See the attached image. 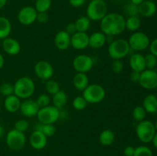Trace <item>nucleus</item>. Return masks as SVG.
I'll return each mask as SVG.
<instances>
[{
    "instance_id": "37998d69",
    "label": "nucleus",
    "mask_w": 157,
    "mask_h": 156,
    "mask_svg": "<svg viewBox=\"0 0 157 156\" xmlns=\"http://www.w3.org/2000/svg\"><path fill=\"white\" fill-rule=\"evenodd\" d=\"M64 31H65L67 33H68L71 36L78 32V31H77V28H76V25H75V22L69 23V24L66 26V28Z\"/></svg>"
},
{
    "instance_id": "09e8293b",
    "label": "nucleus",
    "mask_w": 157,
    "mask_h": 156,
    "mask_svg": "<svg viewBox=\"0 0 157 156\" xmlns=\"http://www.w3.org/2000/svg\"><path fill=\"white\" fill-rule=\"evenodd\" d=\"M4 64H5L4 57H3V55L0 53V69L2 68V67L4 66Z\"/></svg>"
},
{
    "instance_id": "dca6fc26",
    "label": "nucleus",
    "mask_w": 157,
    "mask_h": 156,
    "mask_svg": "<svg viewBox=\"0 0 157 156\" xmlns=\"http://www.w3.org/2000/svg\"><path fill=\"white\" fill-rule=\"evenodd\" d=\"M2 47L3 50L7 54L11 55V56L18 55L21 51V44L18 42V40L10 38V37H8L2 40Z\"/></svg>"
},
{
    "instance_id": "49530a36",
    "label": "nucleus",
    "mask_w": 157,
    "mask_h": 156,
    "mask_svg": "<svg viewBox=\"0 0 157 156\" xmlns=\"http://www.w3.org/2000/svg\"><path fill=\"white\" fill-rule=\"evenodd\" d=\"M140 77V72L132 70L131 73H130V80L133 82L139 83Z\"/></svg>"
},
{
    "instance_id": "ea45409f",
    "label": "nucleus",
    "mask_w": 157,
    "mask_h": 156,
    "mask_svg": "<svg viewBox=\"0 0 157 156\" xmlns=\"http://www.w3.org/2000/svg\"><path fill=\"white\" fill-rule=\"evenodd\" d=\"M29 128V122L26 119H19L16 121L14 125V128L18 131L25 132L27 131Z\"/></svg>"
},
{
    "instance_id": "2eb2a0df",
    "label": "nucleus",
    "mask_w": 157,
    "mask_h": 156,
    "mask_svg": "<svg viewBox=\"0 0 157 156\" xmlns=\"http://www.w3.org/2000/svg\"><path fill=\"white\" fill-rule=\"evenodd\" d=\"M39 109L36 101L29 98V99H23L22 102H21L19 111L25 117L32 118L37 116Z\"/></svg>"
},
{
    "instance_id": "c9c22d12",
    "label": "nucleus",
    "mask_w": 157,
    "mask_h": 156,
    "mask_svg": "<svg viewBox=\"0 0 157 156\" xmlns=\"http://www.w3.org/2000/svg\"><path fill=\"white\" fill-rule=\"evenodd\" d=\"M125 13L130 16H138L139 15V11H138V6L133 4L132 2H128L125 5L124 8Z\"/></svg>"
},
{
    "instance_id": "9b49d317",
    "label": "nucleus",
    "mask_w": 157,
    "mask_h": 156,
    "mask_svg": "<svg viewBox=\"0 0 157 156\" xmlns=\"http://www.w3.org/2000/svg\"><path fill=\"white\" fill-rule=\"evenodd\" d=\"M139 84L146 90H153L157 87V72L146 69L140 73Z\"/></svg>"
},
{
    "instance_id": "393cba45",
    "label": "nucleus",
    "mask_w": 157,
    "mask_h": 156,
    "mask_svg": "<svg viewBox=\"0 0 157 156\" xmlns=\"http://www.w3.org/2000/svg\"><path fill=\"white\" fill-rule=\"evenodd\" d=\"M52 103L55 107L61 110L67 102V95L63 90H59L57 93L52 96Z\"/></svg>"
},
{
    "instance_id": "423d86ee",
    "label": "nucleus",
    "mask_w": 157,
    "mask_h": 156,
    "mask_svg": "<svg viewBox=\"0 0 157 156\" xmlns=\"http://www.w3.org/2000/svg\"><path fill=\"white\" fill-rule=\"evenodd\" d=\"M154 124L149 120H143L139 122L136 125V133L138 139L144 143L152 142L156 133Z\"/></svg>"
},
{
    "instance_id": "f8f14e48",
    "label": "nucleus",
    "mask_w": 157,
    "mask_h": 156,
    "mask_svg": "<svg viewBox=\"0 0 157 156\" xmlns=\"http://www.w3.org/2000/svg\"><path fill=\"white\" fill-rule=\"evenodd\" d=\"M38 12L35 7L32 6H25L21 8L18 12L17 18L18 22L25 26H29L36 21V17Z\"/></svg>"
},
{
    "instance_id": "1a4fd4ad",
    "label": "nucleus",
    "mask_w": 157,
    "mask_h": 156,
    "mask_svg": "<svg viewBox=\"0 0 157 156\" xmlns=\"http://www.w3.org/2000/svg\"><path fill=\"white\" fill-rule=\"evenodd\" d=\"M128 43L130 49L141 51L149 47L150 41L147 34L141 32H135L129 38Z\"/></svg>"
},
{
    "instance_id": "473e14b6",
    "label": "nucleus",
    "mask_w": 157,
    "mask_h": 156,
    "mask_svg": "<svg viewBox=\"0 0 157 156\" xmlns=\"http://www.w3.org/2000/svg\"><path fill=\"white\" fill-rule=\"evenodd\" d=\"M132 116L135 120L137 121V122H141V121L145 119L146 116H147V112L144 107L137 106L133 109V112H132Z\"/></svg>"
},
{
    "instance_id": "5fc2aeb1",
    "label": "nucleus",
    "mask_w": 157,
    "mask_h": 156,
    "mask_svg": "<svg viewBox=\"0 0 157 156\" xmlns=\"http://www.w3.org/2000/svg\"><path fill=\"white\" fill-rule=\"evenodd\" d=\"M154 124V127H155V129H156V131L157 132V121L156 122H155V123H153Z\"/></svg>"
},
{
    "instance_id": "f257e3e1",
    "label": "nucleus",
    "mask_w": 157,
    "mask_h": 156,
    "mask_svg": "<svg viewBox=\"0 0 157 156\" xmlns=\"http://www.w3.org/2000/svg\"><path fill=\"white\" fill-rule=\"evenodd\" d=\"M101 32L107 36L113 37L121 35L126 29V18L117 12L107 13L101 21Z\"/></svg>"
},
{
    "instance_id": "7c9ffc66",
    "label": "nucleus",
    "mask_w": 157,
    "mask_h": 156,
    "mask_svg": "<svg viewBox=\"0 0 157 156\" xmlns=\"http://www.w3.org/2000/svg\"><path fill=\"white\" fill-rule=\"evenodd\" d=\"M45 90L47 91L48 94L53 96L55 93H58L59 90H61V89H60L59 84L57 81L50 79L46 81Z\"/></svg>"
},
{
    "instance_id": "4d7b16f0",
    "label": "nucleus",
    "mask_w": 157,
    "mask_h": 156,
    "mask_svg": "<svg viewBox=\"0 0 157 156\" xmlns=\"http://www.w3.org/2000/svg\"><path fill=\"white\" fill-rule=\"evenodd\" d=\"M0 112H1V106H0Z\"/></svg>"
},
{
    "instance_id": "e433bc0d",
    "label": "nucleus",
    "mask_w": 157,
    "mask_h": 156,
    "mask_svg": "<svg viewBox=\"0 0 157 156\" xmlns=\"http://www.w3.org/2000/svg\"><path fill=\"white\" fill-rule=\"evenodd\" d=\"M35 101H36L39 108H43V107L48 106L50 105L52 99H51L50 96L48 93H42V94H40L38 96Z\"/></svg>"
},
{
    "instance_id": "58836bf2",
    "label": "nucleus",
    "mask_w": 157,
    "mask_h": 156,
    "mask_svg": "<svg viewBox=\"0 0 157 156\" xmlns=\"http://www.w3.org/2000/svg\"><path fill=\"white\" fill-rule=\"evenodd\" d=\"M133 156H153L151 149L147 146H139L135 148V152Z\"/></svg>"
},
{
    "instance_id": "a878e982",
    "label": "nucleus",
    "mask_w": 157,
    "mask_h": 156,
    "mask_svg": "<svg viewBox=\"0 0 157 156\" xmlns=\"http://www.w3.org/2000/svg\"><path fill=\"white\" fill-rule=\"evenodd\" d=\"M12 32V24L9 19L4 16H0V40L8 38Z\"/></svg>"
},
{
    "instance_id": "864d4df0",
    "label": "nucleus",
    "mask_w": 157,
    "mask_h": 156,
    "mask_svg": "<svg viewBox=\"0 0 157 156\" xmlns=\"http://www.w3.org/2000/svg\"><path fill=\"white\" fill-rule=\"evenodd\" d=\"M6 2H7V0H0V9L5 7V6L6 5Z\"/></svg>"
},
{
    "instance_id": "72a5a7b5",
    "label": "nucleus",
    "mask_w": 157,
    "mask_h": 156,
    "mask_svg": "<svg viewBox=\"0 0 157 156\" xmlns=\"http://www.w3.org/2000/svg\"><path fill=\"white\" fill-rule=\"evenodd\" d=\"M87 101L85 100V99L82 96H76L73 99V102H72L73 107L76 110H78V111H81V110H84L85 107L87 106Z\"/></svg>"
},
{
    "instance_id": "cd10ccee",
    "label": "nucleus",
    "mask_w": 157,
    "mask_h": 156,
    "mask_svg": "<svg viewBox=\"0 0 157 156\" xmlns=\"http://www.w3.org/2000/svg\"><path fill=\"white\" fill-rule=\"evenodd\" d=\"M141 26V21L138 16H130L126 18V29L130 32H137Z\"/></svg>"
},
{
    "instance_id": "4468645a",
    "label": "nucleus",
    "mask_w": 157,
    "mask_h": 156,
    "mask_svg": "<svg viewBox=\"0 0 157 156\" xmlns=\"http://www.w3.org/2000/svg\"><path fill=\"white\" fill-rule=\"evenodd\" d=\"M71 46L75 50H81L89 46V35L87 32H77L71 36Z\"/></svg>"
},
{
    "instance_id": "6e6d98bb",
    "label": "nucleus",
    "mask_w": 157,
    "mask_h": 156,
    "mask_svg": "<svg viewBox=\"0 0 157 156\" xmlns=\"http://www.w3.org/2000/svg\"><path fill=\"white\" fill-rule=\"evenodd\" d=\"M148 1H152V2H155V1H156V0H148Z\"/></svg>"
},
{
    "instance_id": "7ed1b4c3",
    "label": "nucleus",
    "mask_w": 157,
    "mask_h": 156,
    "mask_svg": "<svg viewBox=\"0 0 157 156\" xmlns=\"http://www.w3.org/2000/svg\"><path fill=\"white\" fill-rule=\"evenodd\" d=\"M107 5L104 0H91L86 9V16L90 21H101L107 14Z\"/></svg>"
},
{
    "instance_id": "ddd939ff",
    "label": "nucleus",
    "mask_w": 157,
    "mask_h": 156,
    "mask_svg": "<svg viewBox=\"0 0 157 156\" xmlns=\"http://www.w3.org/2000/svg\"><path fill=\"white\" fill-rule=\"evenodd\" d=\"M35 75L43 80L52 79L54 75V68L52 64L46 61H39L34 67Z\"/></svg>"
},
{
    "instance_id": "13d9d810",
    "label": "nucleus",
    "mask_w": 157,
    "mask_h": 156,
    "mask_svg": "<svg viewBox=\"0 0 157 156\" xmlns=\"http://www.w3.org/2000/svg\"><path fill=\"white\" fill-rule=\"evenodd\" d=\"M0 45H1V41H0Z\"/></svg>"
},
{
    "instance_id": "0eeeda50",
    "label": "nucleus",
    "mask_w": 157,
    "mask_h": 156,
    "mask_svg": "<svg viewBox=\"0 0 157 156\" xmlns=\"http://www.w3.org/2000/svg\"><path fill=\"white\" fill-rule=\"evenodd\" d=\"M6 145L13 151L22 149L26 143V137L24 132L12 128L9 130L6 136Z\"/></svg>"
},
{
    "instance_id": "6ab92c4d",
    "label": "nucleus",
    "mask_w": 157,
    "mask_h": 156,
    "mask_svg": "<svg viewBox=\"0 0 157 156\" xmlns=\"http://www.w3.org/2000/svg\"><path fill=\"white\" fill-rule=\"evenodd\" d=\"M107 42V35L102 32H96L89 35V46L94 49H100Z\"/></svg>"
},
{
    "instance_id": "9d476101",
    "label": "nucleus",
    "mask_w": 157,
    "mask_h": 156,
    "mask_svg": "<svg viewBox=\"0 0 157 156\" xmlns=\"http://www.w3.org/2000/svg\"><path fill=\"white\" fill-rule=\"evenodd\" d=\"M93 58L87 54H79L75 57L72 62L74 69L79 73H87L94 67Z\"/></svg>"
},
{
    "instance_id": "bb28decb",
    "label": "nucleus",
    "mask_w": 157,
    "mask_h": 156,
    "mask_svg": "<svg viewBox=\"0 0 157 156\" xmlns=\"http://www.w3.org/2000/svg\"><path fill=\"white\" fill-rule=\"evenodd\" d=\"M115 140V134L112 130H103L99 136V141L101 144L105 146L112 145Z\"/></svg>"
},
{
    "instance_id": "a19ab883",
    "label": "nucleus",
    "mask_w": 157,
    "mask_h": 156,
    "mask_svg": "<svg viewBox=\"0 0 157 156\" xmlns=\"http://www.w3.org/2000/svg\"><path fill=\"white\" fill-rule=\"evenodd\" d=\"M111 69L115 73H120L124 69V63L121 60H113L111 64Z\"/></svg>"
},
{
    "instance_id": "79ce46f5",
    "label": "nucleus",
    "mask_w": 157,
    "mask_h": 156,
    "mask_svg": "<svg viewBox=\"0 0 157 156\" xmlns=\"http://www.w3.org/2000/svg\"><path fill=\"white\" fill-rule=\"evenodd\" d=\"M49 19V16L48 12H38L37 13L36 21L41 24H44L47 22Z\"/></svg>"
},
{
    "instance_id": "c03bdc74",
    "label": "nucleus",
    "mask_w": 157,
    "mask_h": 156,
    "mask_svg": "<svg viewBox=\"0 0 157 156\" xmlns=\"http://www.w3.org/2000/svg\"><path fill=\"white\" fill-rule=\"evenodd\" d=\"M149 47H150V53L153 54V55H155L157 58V38L150 42Z\"/></svg>"
},
{
    "instance_id": "b1692460",
    "label": "nucleus",
    "mask_w": 157,
    "mask_h": 156,
    "mask_svg": "<svg viewBox=\"0 0 157 156\" xmlns=\"http://www.w3.org/2000/svg\"><path fill=\"white\" fill-rule=\"evenodd\" d=\"M143 107L146 112L149 113H155L157 112V97L153 94H149L144 98Z\"/></svg>"
},
{
    "instance_id": "4be33fe9",
    "label": "nucleus",
    "mask_w": 157,
    "mask_h": 156,
    "mask_svg": "<svg viewBox=\"0 0 157 156\" xmlns=\"http://www.w3.org/2000/svg\"><path fill=\"white\" fill-rule=\"evenodd\" d=\"M156 5L154 2L145 0L140 5L138 6V11L139 14L144 17H151L156 13Z\"/></svg>"
},
{
    "instance_id": "8fccbe9b",
    "label": "nucleus",
    "mask_w": 157,
    "mask_h": 156,
    "mask_svg": "<svg viewBox=\"0 0 157 156\" xmlns=\"http://www.w3.org/2000/svg\"><path fill=\"white\" fill-rule=\"evenodd\" d=\"M144 1H145V0H130V2L133 3V4L136 5V6H139Z\"/></svg>"
},
{
    "instance_id": "c85d7f7f",
    "label": "nucleus",
    "mask_w": 157,
    "mask_h": 156,
    "mask_svg": "<svg viewBox=\"0 0 157 156\" xmlns=\"http://www.w3.org/2000/svg\"><path fill=\"white\" fill-rule=\"evenodd\" d=\"M90 20L87 16H81L75 22L77 31L79 32H87L90 27Z\"/></svg>"
},
{
    "instance_id": "2f4dec72",
    "label": "nucleus",
    "mask_w": 157,
    "mask_h": 156,
    "mask_svg": "<svg viewBox=\"0 0 157 156\" xmlns=\"http://www.w3.org/2000/svg\"><path fill=\"white\" fill-rule=\"evenodd\" d=\"M52 6V0H36L35 9L38 12H48Z\"/></svg>"
},
{
    "instance_id": "4c0bfd02",
    "label": "nucleus",
    "mask_w": 157,
    "mask_h": 156,
    "mask_svg": "<svg viewBox=\"0 0 157 156\" xmlns=\"http://www.w3.org/2000/svg\"><path fill=\"white\" fill-rule=\"evenodd\" d=\"M0 93L4 96L14 94V84L11 83H4L0 86Z\"/></svg>"
},
{
    "instance_id": "c756f323",
    "label": "nucleus",
    "mask_w": 157,
    "mask_h": 156,
    "mask_svg": "<svg viewBox=\"0 0 157 156\" xmlns=\"http://www.w3.org/2000/svg\"><path fill=\"white\" fill-rule=\"evenodd\" d=\"M35 130L40 131L42 132L44 136L47 137H51L55 135V132H56V128L54 124H43V123H38L35 127Z\"/></svg>"
},
{
    "instance_id": "f3484780",
    "label": "nucleus",
    "mask_w": 157,
    "mask_h": 156,
    "mask_svg": "<svg viewBox=\"0 0 157 156\" xmlns=\"http://www.w3.org/2000/svg\"><path fill=\"white\" fill-rule=\"evenodd\" d=\"M29 143L33 148L41 150L44 148L48 143V137L40 131L35 130L31 134L29 138Z\"/></svg>"
},
{
    "instance_id": "de8ad7c7",
    "label": "nucleus",
    "mask_w": 157,
    "mask_h": 156,
    "mask_svg": "<svg viewBox=\"0 0 157 156\" xmlns=\"http://www.w3.org/2000/svg\"><path fill=\"white\" fill-rule=\"evenodd\" d=\"M135 152V148H133V146H127L124 148V153L125 154V156H133Z\"/></svg>"
},
{
    "instance_id": "39448f33",
    "label": "nucleus",
    "mask_w": 157,
    "mask_h": 156,
    "mask_svg": "<svg viewBox=\"0 0 157 156\" xmlns=\"http://www.w3.org/2000/svg\"><path fill=\"white\" fill-rule=\"evenodd\" d=\"M82 92V96L87 103H99L104 100L106 96L105 89L98 84H89Z\"/></svg>"
},
{
    "instance_id": "5701e85b",
    "label": "nucleus",
    "mask_w": 157,
    "mask_h": 156,
    "mask_svg": "<svg viewBox=\"0 0 157 156\" xmlns=\"http://www.w3.org/2000/svg\"><path fill=\"white\" fill-rule=\"evenodd\" d=\"M73 85L76 90L83 91L89 85V78L85 73L77 72L73 77Z\"/></svg>"
},
{
    "instance_id": "a18cd8bd",
    "label": "nucleus",
    "mask_w": 157,
    "mask_h": 156,
    "mask_svg": "<svg viewBox=\"0 0 157 156\" xmlns=\"http://www.w3.org/2000/svg\"><path fill=\"white\" fill-rule=\"evenodd\" d=\"M69 4L75 8L81 7L85 3L86 0H68Z\"/></svg>"
},
{
    "instance_id": "f704fd0d",
    "label": "nucleus",
    "mask_w": 157,
    "mask_h": 156,
    "mask_svg": "<svg viewBox=\"0 0 157 156\" xmlns=\"http://www.w3.org/2000/svg\"><path fill=\"white\" fill-rule=\"evenodd\" d=\"M145 58V64L146 69L148 70H153L157 65V58L153 54H148L146 56H144Z\"/></svg>"
},
{
    "instance_id": "603ef678",
    "label": "nucleus",
    "mask_w": 157,
    "mask_h": 156,
    "mask_svg": "<svg viewBox=\"0 0 157 156\" xmlns=\"http://www.w3.org/2000/svg\"><path fill=\"white\" fill-rule=\"evenodd\" d=\"M5 134V129L2 125H0V139L3 137Z\"/></svg>"
},
{
    "instance_id": "a211bd4d",
    "label": "nucleus",
    "mask_w": 157,
    "mask_h": 156,
    "mask_svg": "<svg viewBox=\"0 0 157 156\" xmlns=\"http://www.w3.org/2000/svg\"><path fill=\"white\" fill-rule=\"evenodd\" d=\"M54 42L58 50H67L71 46V35L64 30L60 31L55 35Z\"/></svg>"
},
{
    "instance_id": "6e6552de",
    "label": "nucleus",
    "mask_w": 157,
    "mask_h": 156,
    "mask_svg": "<svg viewBox=\"0 0 157 156\" xmlns=\"http://www.w3.org/2000/svg\"><path fill=\"white\" fill-rule=\"evenodd\" d=\"M60 112L61 110L56 107L49 105L48 106L40 108L36 117L40 123L55 124L60 119Z\"/></svg>"
},
{
    "instance_id": "aec40b11",
    "label": "nucleus",
    "mask_w": 157,
    "mask_h": 156,
    "mask_svg": "<svg viewBox=\"0 0 157 156\" xmlns=\"http://www.w3.org/2000/svg\"><path fill=\"white\" fill-rule=\"evenodd\" d=\"M130 67L132 70L138 72H142L146 70V64H145V58L144 55L140 54L135 53L130 56V61H129Z\"/></svg>"
},
{
    "instance_id": "412c9836",
    "label": "nucleus",
    "mask_w": 157,
    "mask_h": 156,
    "mask_svg": "<svg viewBox=\"0 0 157 156\" xmlns=\"http://www.w3.org/2000/svg\"><path fill=\"white\" fill-rule=\"evenodd\" d=\"M21 102V99H19L15 94H12L6 97L4 100V107L6 111H8L9 113H16V112L19 111Z\"/></svg>"
},
{
    "instance_id": "f03ea898",
    "label": "nucleus",
    "mask_w": 157,
    "mask_h": 156,
    "mask_svg": "<svg viewBox=\"0 0 157 156\" xmlns=\"http://www.w3.org/2000/svg\"><path fill=\"white\" fill-rule=\"evenodd\" d=\"M35 90V84L29 76H21L14 84V94L21 99H29Z\"/></svg>"
},
{
    "instance_id": "20e7f679",
    "label": "nucleus",
    "mask_w": 157,
    "mask_h": 156,
    "mask_svg": "<svg viewBox=\"0 0 157 156\" xmlns=\"http://www.w3.org/2000/svg\"><path fill=\"white\" fill-rule=\"evenodd\" d=\"M130 50L128 41L124 38H118L110 42L107 50L112 59L121 60L128 55Z\"/></svg>"
},
{
    "instance_id": "3c124183",
    "label": "nucleus",
    "mask_w": 157,
    "mask_h": 156,
    "mask_svg": "<svg viewBox=\"0 0 157 156\" xmlns=\"http://www.w3.org/2000/svg\"><path fill=\"white\" fill-rule=\"evenodd\" d=\"M152 142H153V145H154V146L157 148V132H156V133H155V136L154 137H153Z\"/></svg>"
}]
</instances>
